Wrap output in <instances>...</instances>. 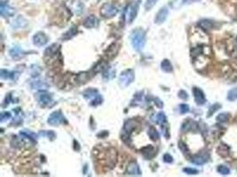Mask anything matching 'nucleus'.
<instances>
[{
	"instance_id": "nucleus-1",
	"label": "nucleus",
	"mask_w": 237,
	"mask_h": 177,
	"mask_svg": "<svg viewBox=\"0 0 237 177\" xmlns=\"http://www.w3.org/2000/svg\"><path fill=\"white\" fill-rule=\"evenodd\" d=\"M131 43L134 50L141 51L146 44V33L142 28H136L131 35Z\"/></svg>"
},
{
	"instance_id": "nucleus-2",
	"label": "nucleus",
	"mask_w": 237,
	"mask_h": 177,
	"mask_svg": "<svg viewBox=\"0 0 237 177\" xmlns=\"http://www.w3.org/2000/svg\"><path fill=\"white\" fill-rule=\"evenodd\" d=\"M100 15L106 19H110L115 17L119 12V7L114 3H105L100 7Z\"/></svg>"
},
{
	"instance_id": "nucleus-3",
	"label": "nucleus",
	"mask_w": 237,
	"mask_h": 177,
	"mask_svg": "<svg viewBox=\"0 0 237 177\" xmlns=\"http://www.w3.org/2000/svg\"><path fill=\"white\" fill-rule=\"evenodd\" d=\"M139 7V0L133 2L126 7L125 11V18L128 23H132L137 16Z\"/></svg>"
},
{
	"instance_id": "nucleus-4",
	"label": "nucleus",
	"mask_w": 237,
	"mask_h": 177,
	"mask_svg": "<svg viewBox=\"0 0 237 177\" xmlns=\"http://www.w3.org/2000/svg\"><path fill=\"white\" fill-rule=\"evenodd\" d=\"M135 79V74L132 69H126L124 72L121 73L120 76H119V82L120 84L123 87L129 86Z\"/></svg>"
},
{
	"instance_id": "nucleus-5",
	"label": "nucleus",
	"mask_w": 237,
	"mask_h": 177,
	"mask_svg": "<svg viewBox=\"0 0 237 177\" xmlns=\"http://www.w3.org/2000/svg\"><path fill=\"white\" fill-rule=\"evenodd\" d=\"M48 123L52 126H58L59 124H62L64 122H67L66 119L64 117V115L61 113V112L56 111L52 112L49 116V118L47 120Z\"/></svg>"
},
{
	"instance_id": "nucleus-6",
	"label": "nucleus",
	"mask_w": 237,
	"mask_h": 177,
	"mask_svg": "<svg viewBox=\"0 0 237 177\" xmlns=\"http://www.w3.org/2000/svg\"><path fill=\"white\" fill-rule=\"evenodd\" d=\"M37 101L40 105L46 106L53 102V98H52L51 94H49L48 92L41 91L37 94Z\"/></svg>"
},
{
	"instance_id": "nucleus-7",
	"label": "nucleus",
	"mask_w": 237,
	"mask_h": 177,
	"mask_svg": "<svg viewBox=\"0 0 237 177\" xmlns=\"http://www.w3.org/2000/svg\"><path fill=\"white\" fill-rule=\"evenodd\" d=\"M126 174L129 175H132V176H140L142 175L138 163L135 162V161H132V162H131L130 164L128 165Z\"/></svg>"
},
{
	"instance_id": "nucleus-8",
	"label": "nucleus",
	"mask_w": 237,
	"mask_h": 177,
	"mask_svg": "<svg viewBox=\"0 0 237 177\" xmlns=\"http://www.w3.org/2000/svg\"><path fill=\"white\" fill-rule=\"evenodd\" d=\"M33 43L37 46L42 47L48 43V36L43 32H38L33 36Z\"/></svg>"
},
{
	"instance_id": "nucleus-9",
	"label": "nucleus",
	"mask_w": 237,
	"mask_h": 177,
	"mask_svg": "<svg viewBox=\"0 0 237 177\" xmlns=\"http://www.w3.org/2000/svg\"><path fill=\"white\" fill-rule=\"evenodd\" d=\"M168 13H169V11H168V8L167 7H162L159 12L157 13V14L156 15V19H155V22L156 24H162L164 23L165 20H166V18L168 16Z\"/></svg>"
},
{
	"instance_id": "nucleus-10",
	"label": "nucleus",
	"mask_w": 237,
	"mask_h": 177,
	"mask_svg": "<svg viewBox=\"0 0 237 177\" xmlns=\"http://www.w3.org/2000/svg\"><path fill=\"white\" fill-rule=\"evenodd\" d=\"M193 94H194L195 100L196 104L197 105H204L205 101H206V99H205V96H204L203 91L200 90L199 88L195 87L193 89Z\"/></svg>"
},
{
	"instance_id": "nucleus-11",
	"label": "nucleus",
	"mask_w": 237,
	"mask_h": 177,
	"mask_svg": "<svg viewBox=\"0 0 237 177\" xmlns=\"http://www.w3.org/2000/svg\"><path fill=\"white\" fill-rule=\"evenodd\" d=\"M119 49H120V44L119 43L116 42V43L112 44L111 45L108 47V49L106 51V57L108 59H113L117 54Z\"/></svg>"
},
{
	"instance_id": "nucleus-12",
	"label": "nucleus",
	"mask_w": 237,
	"mask_h": 177,
	"mask_svg": "<svg viewBox=\"0 0 237 177\" xmlns=\"http://www.w3.org/2000/svg\"><path fill=\"white\" fill-rule=\"evenodd\" d=\"M10 56L14 59H21V58H23L25 55L28 54V53L26 52H24L20 47L19 46H15V47H13V49H11L10 50Z\"/></svg>"
},
{
	"instance_id": "nucleus-13",
	"label": "nucleus",
	"mask_w": 237,
	"mask_h": 177,
	"mask_svg": "<svg viewBox=\"0 0 237 177\" xmlns=\"http://www.w3.org/2000/svg\"><path fill=\"white\" fill-rule=\"evenodd\" d=\"M0 13H1V15L3 17H11L14 14L15 10L11 6H9L7 5V3H1Z\"/></svg>"
},
{
	"instance_id": "nucleus-14",
	"label": "nucleus",
	"mask_w": 237,
	"mask_h": 177,
	"mask_svg": "<svg viewBox=\"0 0 237 177\" xmlns=\"http://www.w3.org/2000/svg\"><path fill=\"white\" fill-rule=\"evenodd\" d=\"M99 20L94 15H90L84 21V26L87 28H92L99 26Z\"/></svg>"
},
{
	"instance_id": "nucleus-15",
	"label": "nucleus",
	"mask_w": 237,
	"mask_h": 177,
	"mask_svg": "<svg viewBox=\"0 0 237 177\" xmlns=\"http://www.w3.org/2000/svg\"><path fill=\"white\" fill-rule=\"evenodd\" d=\"M0 77L5 80H12L16 81L19 77V73L17 72H10L5 69H1L0 71Z\"/></svg>"
},
{
	"instance_id": "nucleus-16",
	"label": "nucleus",
	"mask_w": 237,
	"mask_h": 177,
	"mask_svg": "<svg viewBox=\"0 0 237 177\" xmlns=\"http://www.w3.org/2000/svg\"><path fill=\"white\" fill-rule=\"evenodd\" d=\"M138 126V123L135 120H132V119H130L128 120H126L125 123V126H124V133L127 134V135H131L134 129Z\"/></svg>"
},
{
	"instance_id": "nucleus-17",
	"label": "nucleus",
	"mask_w": 237,
	"mask_h": 177,
	"mask_svg": "<svg viewBox=\"0 0 237 177\" xmlns=\"http://www.w3.org/2000/svg\"><path fill=\"white\" fill-rule=\"evenodd\" d=\"M141 153L147 159H150L153 157H155V155L156 154V151L152 145H147L141 149Z\"/></svg>"
},
{
	"instance_id": "nucleus-18",
	"label": "nucleus",
	"mask_w": 237,
	"mask_h": 177,
	"mask_svg": "<svg viewBox=\"0 0 237 177\" xmlns=\"http://www.w3.org/2000/svg\"><path fill=\"white\" fill-rule=\"evenodd\" d=\"M151 120L153 122H155L156 124L163 125L166 122V116L163 112H160L156 114H154L151 117Z\"/></svg>"
},
{
	"instance_id": "nucleus-19",
	"label": "nucleus",
	"mask_w": 237,
	"mask_h": 177,
	"mask_svg": "<svg viewBox=\"0 0 237 177\" xmlns=\"http://www.w3.org/2000/svg\"><path fill=\"white\" fill-rule=\"evenodd\" d=\"M59 44H52V45L50 46V47H48L46 50V52H45L46 57H49V58L53 57L54 55H56L57 53L59 52Z\"/></svg>"
},
{
	"instance_id": "nucleus-20",
	"label": "nucleus",
	"mask_w": 237,
	"mask_h": 177,
	"mask_svg": "<svg viewBox=\"0 0 237 177\" xmlns=\"http://www.w3.org/2000/svg\"><path fill=\"white\" fill-rule=\"evenodd\" d=\"M197 130V124L191 120H187L182 126V131H188V130Z\"/></svg>"
},
{
	"instance_id": "nucleus-21",
	"label": "nucleus",
	"mask_w": 237,
	"mask_h": 177,
	"mask_svg": "<svg viewBox=\"0 0 237 177\" xmlns=\"http://www.w3.org/2000/svg\"><path fill=\"white\" fill-rule=\"evenodd\" d=\"M161 67H162V70L165 73H171L173 68H172V65L170 62V60L168 59H164L161 63Z\"/></svg>"
},
{
	"instance_id": "nucleus-22",
	"label": "nucleus",
	"mask_w": 237,
	"mask_h": 177,
	"mask_svg": "<svg viewBox=\"0 0 237 177\" xmlns=\"http://www.w3.org/2000/svg\"><path fill=\"white\" fill-rule=\"evenodd\" d=\"M217 153L222 156V157H226L229 155V148L226 144H220L217 148Z\"/></svg>"
},
{
	"instance_id": "nucleus-23",
	"label": "nucleus",
	"mask_w": 237,
	"mask_h": 177,
	"mask_svg": "<svg viewBox=\"0 0 237 177\" xmlns=\"http://www.w3.org/2000/svg\"><path fill=\"white\" fill-rule=\"evenodd\" d=\"M99 94H98V91L97 90H95V89H88V90H86L85 93H84V97H85V99H94V98H96L97 96H98Z\"/></svg>"
},
{
	"instance_id": "nucleus-24",
	"label": "nucleus",
	"mask_w": 237,
	"mask_h": 177,
	"mask_svg": "<svg viewBox=\"0 0 237 177\" xmlns=\"http://www.w3.org/2000/svg\"><path fill=\"white\" fill-rule=\"evenodd\" d=\"M148 136H149V137H150L152 141H157L159 137H160L159 133L155 129V127H153V126L149 127V129H148Z\"/></svg>"
},
{
	"instance_id": "nucleus-25",
	"label": "nucleus",
	"mask_w": 237,
	"mask_h": 177,
	"mask_svg": "<svg viewBox=\"0 0 237 177\" xmlns=\"http://www.w3.org/2000/svg\"><path fill=\"white\" fill-rule=\"evenodd\" d=\"M207 161V158L203 155H198V156H195L194 158H192L191 162L195 165H203Z\"/></svg>"
},
{
	"instance_id": "nucleus-26",
	"label": "nucleus",
	"mask_w": 237,
	"mask_h": 177,
	"mask_svg": "<svg viewBox=\"0 0 237 177\" xmlns=\"http://www.w3.org/2000/svg\"><path fill=\"white\" fill-rule=\"evenodd\" d=\"M77 33V29L76 27H72L68 31H67L66 33L63 35L62 36V40H69L70 38H72L73 36Z\"/></svg>"
},
{
	"instance_id": "nucleus-27",
	"label": "nucleus",
	"mask_w": 237,
	"mask_h": 177,
	"mask_svg": "<svg viewBox=\"0 0 237 177\" xmlns=\"http://www.w3.org/2000/svg\"><path fill=\"white\" fill-rule=\"evenodd\" d=\"M31 87L33 89H37V90H46V88L48 87V85L46 84L45 82L42 81H35L31 83Z\"/></svg>"
},
{
	"instance_id": "nucleus-28",
	"label": "nucleus",
	"mask_w": 237,
	"mask_h": 177,
	"mask_svg": "<svg viewBox=\"0 0 237 177\" xmlns=\"http://www.w3.org/2000/svg\"><path fill=\"white\" fill-rule=\"evenodd\" d=\"M92 74H90L89 72L86 73H81L77 75V80L78 82H86L89 79L91 78Z\"/></svg>"
},
{
	"instance_id": "nucleus-29",
	"label": "nucleus",
	"mask_w": 237,
	"mask_h": 177,
	"mask_svg": "<svg viewBox=\"0 0 237 177\" xmlns=\"http://www.w3.org/2000/svg\"><path fill=\"white\" fill-rule=\"evenodd\" d=\"M213 24H214V23L210 20H203L200 21V25H201V27H204V29H208V30L211 29V28H212V27H214Z\"/></svg>"
},
{
	"instance_id": "nucleus-30",
	"label": "nucleus",
	"mask_w": 237,
	"mask_h": 177,
	"mask_svg": "<svg viewBox=\"0 0 237 177\" xmlns=\"http://www.w3.org/2000/svg\"><path fill=\"white\" fill-rule=\"evenodd\" d=\"M115 70H113L112 68H106L104 74H103V78L104 80H109L115 77Z\"/></svg>"
},
{
	"instance_id": "nucleus-31",
	"label": "nucleus",
	"mask_w": 237,
	"mask_h": 177,
	"mask_svg": "<svg viewBox=\"0 0 237 177\" xmlns=\"http://www.w3.org/2000/svg\"><path fill=\"white\" fill-rule=\"evenodd\" d=\"M20 135H21V136H24V137L27 138H29V139L32 140V141H36V140H37V136L35 133L28 131V130H23V131H21L20 132Z\"/></svg>"
},
{
	"instance_id": "nucleus-32",
	"label": "nucleus",
	"mask_w": 237,
	"mask_h": 177,
	"mask_svg": "<svg viewBox=\"0 0 237 177\" xmlns=\"http://www.w3.org/2000/svg\"><path fill=\"white\" fill-rule=\"evenodd\" d=\"M106 67H107V64H106L105 61H100V62H99L98 65H96V66H94L93 72L99 73L100 71H102V70H105Z\"/></svg>"
},
{
	"instance_id": "nucleus-33",
	"label": "nucleus",
	"mask_w": 237,
	"mask_h": 177,
	"mask_svg": "<svg viewBox=\"0 0 237 177\" xmlns=\"http://www.w3.org/2000/svg\"><path fill=\"white\" fill-rule=\"evenodd\" d=\"M227 99L230 101H235L237 99V88H235L233 90H231L230 91L228 92V96H227Z\"/></svg>"
},
{
	"instance_id": "nucleus-34",
	"label": "nucleus",
	"mask_w": 237,
	"mask_h": 177,
	"mask_svg": "<svg viewBox=\"0 0 237 177\" xmlns=\"http://www.w3.org/2000/svg\"><path fill=\"white\" fill-rule=\"evenodd\" d=\"M228 118H229V114L227 112H222L217 115V120L219 122H226L228 120Z\"/></svg>"
},
{
	"instance_id": "nucleus-35",
	"label": "nucleus",
	"mask_w": 237,
	"mask_h": 177,
	"mask_svg": "<svg viewBox=\"0 0 237 177\" xmlns=\"http://www.w3.org/2000/svg\"><path fill=\"white\" fill-rule=\"evenodd\" d=\"M158 0H146L145 3V9L147 11L151 10L153 7L156 6V4L157 3Z\"/></svg>"
},
{
	"instance_id": "nucleus-36",
	"label": "nucleus",
	"mask_w": 237,
	"mask_h": 177,
	"mask_svg": "<svg viewBox=\"0 0 237 177\" xmlns=\"http://www.w3.org/2000/svg\"><path fill=\"white\" fill-rule=\"evenodd\" d=\"M12 115L9 112H3L0 115V121L1 122H4V121H7L9 119H11Z\"/></svg>"
},
{
	"instance_id": "nucleus-37",
	"label": "nucleus",
	"mask_w": 237,
	"mask_h": 177,
	"mask_svg": "<svg viewBox=\"0 0 237 177\" xmlns=\"http://www.w3.org/2000/svg\"><path fill=\"white\" fill-rule=\"evenodd\" d=\"M217 172H218L219 174H221V175H228V174L230 173V170H229L228 167H226V166H218V168H217Z\"/></svg>"
},
{
	"instance_id": "nucleus-38",
	"label": "nucleus",
	"mask_w": 237,
	"mask_h": 177,
	"mask_svg": "<svg viewBox=\"0 0 237 177\" xmlns=\"http://www.w3.org/2000/svg\"><path fill=\"white\" fill-rule=\"evenodd\" d=\"M102 97L100 96V95H98L96 98H94L93 100L92 101V103H91V105H93V106H96V105H99L101 104V102H102Z\"/></svg>"
},
{
	"instance_id": "nucleus-39",
	"label": "nucleus",
	"mask_w": 237,
	"mask_h": 177,
	"mask_svg": "<svg viewBox=\"0 0 237 177\" xmlns=\"http://www.w3.org/2000/svg\"><path fill=\"white\" fill-rule=\"evenodd\" d=\"M179 112L180 113L184 114V113H187L189 112V106L187 105V104H182V105H179Z\"/></svg>"
},
{
	"instance_id": "nucleus-40",
	"label": "nucleus",
	"mask_w": 237,
	"mask_h": 177,
	"mask_svg": "<svg viewBox=\"0 0 237 177\" xmlns=\"http://www.w3.org/2000/svg\"><path fill=\"white\" fill-rule=\"evenodd\" d=\"M220 107H221V105H219V104H215V105H212L211 108H210V112H209V113H208V116L212 115V113H214V112L217 111V110H218Z\"/></svg>"
},
{
	"instance_id": "nucleus-41",
	"label": "nucleus",
	"mask_w": 237,
	"mask_h": 177,
	"mask_svg": "<svg viewBox=\"0 0 237 177\" xmlns=\"http://www.w3.org/2000/svg\"><path fill=\"white\" fill-rule=\"evenodd\" d=\"M186 174H187V175H196L198 173V171L196 169H195V168H190V167H187V168H184L183 169Z\"/></svg>"
},
{
	"instance_id": "nucleus-42",
	"label": "nucleus",
	"mask_w": 237,
	"mask_h": 177,
	"mask_svg": "<svg viewBox=\"0 0 237 177\" xmlns=\"http://www.w3.org/2000/svg\"><path fill=\"white\" fill-rule=\"evenodd\" d=\"M163 159H164V161L166 162V163H172V162H173V158L171 157L170 154H168V153H166V154L164 155Z\"/></svg>"
},
{
	"instance_id": "nucleus-43",
	"label": "nucleus",
	"mask_w": 237,
	"mask_h": 177,
	"mask_svg": "<svg viewBox=\"0 0 237 177\" xmlns=\"http://www.w3.org/2000/svg\"><path fill=\"white\" fill-rule=\"evenodd\" d=\"M178 147H179V149L183 151L184 153H187V152H188V149H187V145H186L184 143H182V142H179V144H178Z\"/></svg>"
},
{
	"instance_id": "nucleus-44",
	"label": "nucleus",
	"mask_w": 237,
	"mask_h": 177,
	"mask_svg": "<svg viewBox=\"0 0 237 177\" xmlns=\"http://www.w3.org/2000/svg\"><path fill=\"white\" fill-rule=\"evenodd\" d=\"M178 97L181 99H188V95L185 91H180L178 92Z\"/></svg>"
},
{
	"instance_id": "nucleus-45",
	"label": "nucleus",
	"mask_w": 237,
	"mask_h": 177,
	"mask_svg": "<svg viewBox=\"0 0 237 177\" xmlns=\"http://www.w3.org/2000/svg\"><path fill=\"white\" fill-rule=\"evenodd\" d=\"M42 135H46L48 137L51 138V139L55 138V134H54V132H53V131H48L47 133H46V134H43V133H42Z\"/></svg>"
},
{
	"instance_id": "nucleus-46",
	"label": "nucleus",
	"mask_w": 237,
	"mask_h": 177,
	"mask_svg": "<svg viewBox=\"0 0 237 177\" xmlns=\"http://www.w3.org/2000/svg\"><path fill=\"white\" fill-rule=\"evenodd\" d=\"M200 0H182V3L183 4H186V5H188V4H192V3H195V2H198Z\"/></svg>"
}]
</instances>
